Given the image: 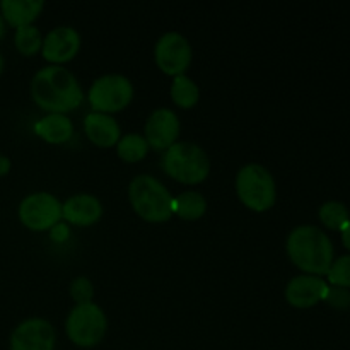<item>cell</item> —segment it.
<instances>
[{
    "mask_svg": "<svg viewBox=\"0 0 350 350\" xmlns=\"http://www.w3.org/2000/svg\"><path fill=\"white\" fill-rule=\"evenodd\" d=\"M31 96L48 113H65L77 108L84 99L79 79L64 65H46L33 75Z\"/></svg>",
    "mask_w": 350,
    "mask_h": 350,
    "instance_id": "obj_1",
    "label": "cell"
},
{
    "mask_svg": "<svg viewBox=\"0 0 350 350\" xmlns=\"http://www.w3.org/2000/svg\"><path fill=\"white\" fill-rule=\"evenodd\" d=\"M289 258L303 272L323 275L334 263V245L327 232L313 224L294 228L286 239Z\"/></svg>",
    "mask_w": 350,
    "mask_h": 350,
    "instance_id": "obj_2",
    "label": "cell"
},
{
    "mask_svg": "<svg viewBox=\"0 0 350 350\" xmlns=\"http://www.w3.org/2000/svg\"><path fill=\"white\" fill-rule=\"evenodd\" d=\"M129 198L133 211L149 222H164L173 215L174 197L152 174H137L129 185Z\"/></svg>",
    "mask_w": 350,
    "mask_h": 350,
    "instance_id": "obj_3",
    "label": "cell"
},
{
    "mask_svg": "<svg viewBox=\"0 0 350 350\" xmlns=\"http://www.w3.org/2000/svg\"><path fill=\"white\" fill-rule=\"evenodd\" d=\"M161 166L174 180L195 185L202 183L211 173V157L198 144L178 140L163 152Z\"/></svg>",
    "mask_w": 350,
    "mask_h": 350,
    "instance_id": "obj_4",
    "label": "cell"
},
{
    "mask_svg": "<svg viewBox=\"0 0 350 350\" xmlns=\"http://www.w3.org/2000/svg\"><path fill=\"white\" fill-rule=\"evenodd\" d=\"M236 191L243 204L255 212L269 211L277 198V185L269 167L248 163L236 174Z\"/></svg>",
    "mask_w": 350,
    "mask_h": 350,
    "instance_id": "obj_5",
    "label": "cell"
},
{
    "mask_svg": "<svg viewBox=\"0 0 350 350\" xmlns=\"http://www.w3.org/2000/svg\"><path fill=\"white\" fill-rule=\"evenodd\" d=\"M65 330L68 338L79 347H94L105 338L108 318L99 304H75L67 314Z\"/></svg>",
    "mask_w": 350,
    "mask_h": 350,
    "instance_id": "obj_6",
    "label": "cell"
},
{
    "mask_svg": "<svg viewBox=\"0 0 350 350\" xmlns=\"http://www.w3.org/2000/svg\"><path fill=\"white\" fill-rule=\"evenodd\" d=\"M88 98L96 111L109 115L130 105L133 98V84L126 75L109 72L92 82Z\"/></svg>",
    "mask_w": 350,
    "mask_h": 350,
    "instance_id": "obj_7",
    "label": "cell"
},
{
    "mask_svg": "<svg viewBox=\"0 0 350 350\" xmlns=\"http://www.w3.org/2000/svg\"><path fill=\"white\" fill-rule=\"evenodd\" d=\"M19 219L33 231H44L58 224L62 219V202L50 191H33L19 204Z\"/></svg>",
    "mask_w": 350,
    "mask_h": 350,
    "instance_id": "obj_8",
    "label": "cell"
},
{
    "mask_svg": "<svg viewBox=\"0 0 350 350\" xmlns=\"http://www.w3.org/2000/svg\"><path fill=\"white\" fill-rule=\"evenodd\" d=\"M191 57H193V51H191L190 41L178 31H166L161 34L154 46V58H156L157 67L164 74L173 75V77L185 74V70L190 67Z\"/></svg>",
    "mask_w": 350,
    "mask_h": 350,
    "instance_id": "obj_9",
    "label": "cell"
},
{
    "mask_svg": "<svg viewBox=\"0 0 350 350\" xmlns=\"http://www.w3.org/2000/svg\"><path fill=\"white\" fill-rule=\"evenodd\" d=\"M57 334L46 318L31 317L21 321L10 334V350H55Z\"/></svg>",
    "mask_w": 350,
    "mask_h": 350,
    "instance_id": "obj_10",
    "label": "cell"
},
{
    "mask_svg": "<svg viewBox=\"0 0 350 350\" xmlns=\"http://www.w3.org/2000/svg\"><path fill=\"white\" fill-rule=\"evenodd\" d=\"M181 132L180 116L170 108H157L147 116L146 140L156 150H166L178 142Z\"/></svg>",
    "mask_w": 350,
    "mask_h": 350,
    "instance_id": "obj_11",
    "label": "cell"
},
{
    "mask_svg": "<svg viewBox=\"0 0 350 350\" xmlns=\"http://www.w3.org/2000/svg\"><path fill=\"white\" fill-rule=\"evenodd\" d=\"M82 38L75 27L57 26L43 38L41 53L51 62V65H60L72 60L81 50Z\"/></svg>",
    "mask_w": 350,
    "mask_h": 350,
    "instance_id": "obj_12",
    "label": "cell"
},
{
    "mask_svg": "<svg viewBox=\"0 0 350 350\" xmlns=\"http://www.w3.org/2000/svg\"><path fill=\"white\" fill-rule=\"evenodd\" d=\"M328 282L320 275H311V273H301L293 277L287 282L284 289L286 301L294 308H311L325 299Z\"/></svg>",
    "mask_w": 350,
    "mask_h": 350,
    "instance_id": "obj_13",
    "label": "cell"
},
{
    "mask_svg": "<svg viewBox=\"0 0 350 350\" xmlns=\"http://www.w3.org/2000/svg\"><path fill=\"white\" fill-rule=\"evenodd\" d=\"M103 215V204L92 193H75L62 204V217L75 226H91Z\"/></svg>",
    "mask_w": 350,
    "mask_h": 350,
    "instance_id": "obj_14",
    "label": "cell"
},
{
    "mask_svg": "<svg viewBox=\"0 0 350 350\" xmlns=\"http://www.w3.org/2000/svg\"><path fill=\"white\" fill-rule=\"evenodd\" d=\"M84 130L89 140L99 147H111L122 137V129L118 122L108 113L91 111L84 118Z\"/></svg>",
    "mask_w": 350,
    "mask_h": 350,
    "instance_id": "obj_15",
    "label": "cell"
},
{
    "mask_svg": "<svg viewBox=\"0 0 350 350\" xmlns=\"http://www.w3.org/2000/svg\"><path fill=\"white\" fill-rule=\"evenodd\" d=\"M43 0H2L0 2V14L5 24L12 27L29 26L38 19L43 10Z\"/></svg>",
    "mask_w": 350,
    "mask_h": 350,
    "instance_id": "obj_16",
    "label": "cell"
},
{
    "mask_svg": "<svg viewBox=\"0 0 350 350\" xmlns=\"http://www.w3.org/2000/svg\"><path fill=\"white\" fill-rule=\"evenodd\" d=\"M34 132L50 144L67 142L74 135V122L65 113H48L34 123Z\"/></svg>",
    "mask_w": 350,
    "mask_h": 350,
    "instance_id": "obj_17",
    "label": "cell"
},
{
    "mask_svg": "<svg viewBox=\"0 0 350 350\" xmlns=\"http://www.w3.org/2000/svg\"><path fill=\"white\" fill-rule=\"evenodd\" d=\"M207 211V198L200 191H183L173 202V214L187 221H197Z\"/></svg>",
    "mask_w": 350,
    "mask_h": 350,
    "instance_id": "obj_18",
    "label": "cell"
},
{
    "mask_svg": "<svg viewBox=\"0 0 350 350\" xmlns=\"http://www.w3.org/2000/svg\"><path fill=\"white\" fill-rule=\"evenodd\" d=\"M198 98H200V89H198L197 82L187 74H181L173 77V84H171V99L174 105L180 108H191L197 105Z\"/></svg>",
    "mask_w": 350,
    "mask_h": 350,
    "instance_id": "obj_19",
    "label": "cell"
},
{
    "mask_svg": "<svg viewBox=\"0 0 350 350\" xmlns=\"http://www.w3.org/2000/svg\"><path fill=\"white\" fill-rule=\"evenodd\" d=\"M116 152L126 163H137L147 156L149 144H147L146 137L140 133H126V135L120 137V140L116 142Z\"/></svg>",
    "mask_w": 350,
    "mask_h": 350,
    "instance_id": "obj_20",
    "label": "cell"
},
{
    "mask_svg": "<svg viewBox=\"0 0 350 350\" xmlns=\"http://www.w3.org/2000/svg\"><path fill=\"white\" fill-rule=\"evenodd\" d=\"M320 221L327 226L328 229L334 231H344L350 222V212L342 202L338 200H328L318 211Z\"/></svg>",
    "mask_w": 350,
    "mask_h": 350,
    "instance_id": "obj_21",
    "label": "cell"
},
{
    "mask_svg": "<svg viewBox=\"0 0 350 350\" xmlns=\"http://www.w3.org/2000/svg\"><path fill=\"white\" fill-rule=\"evenodd\" d=\"M14 44L24 57H33L43 46V34L34 24L17 27L14 34Z\"/></svg>",
    "mask_w": 350,
    "mask_h": 350,
    "instance_id": "obj_22",
    "label": "cell"
},
{
    "mask_svg": "<svg viewBox=\"0 0 350 350\" xmlns=\"http://www.w3.org/2000/svg\"><path fill=\"white\" fill-rule=\"evenodd\" d=\"M328 282L332 286H340L349 289L350 287V255H344L334 260L332 267L327 272Z\"/></svg>",
    "mask_w": 350,
    "mask_h": 350,
    "instance_id": "obj_23",
    "label": "cell"
},
{
    "mask_svg": "<svg viewBox=\"0 0 350 350\" xmlns=\"http://www.w3.org/2000/svg\"><path fill=\"white\" fill-rule=\"evenodd\" d=\"M70 296L74 297L75 304L92 303V297H94V286H92L91 279L84 275L75 277L70 282Z\"/></svg>",
    "mask_w": 350,
    "mask_h": 350,
    "instance_id": "obj_24",
    "label": "cell"
},
{
    "mask_svg": "<svg viewBox=\"0 0 350 350\" xmlns=\"http://www.w3.org/2000/svg\"><path fill=\"white\" fill-rule=\"evenodd\" d=\"M323 301L335 310H347L350 308V291L340 286H328Z\"/></svg>",
    "mask_w": 350,
    "mask_h": 350,
    "instance_id": "obj_25",
    "label": "cell"
},
{
    "mask_svg": "<svg viewBox=\"0 0 350 350\" xmlns=\"http://www.w3.org/2000/svg\"><path fill=\"white\" fill-rule=\"evenodd\" d=\"M10 167H12V163H10L9 157L5 154H0V178L5 176L10 171Z\"/></svg>",
    "mask_w": 350,
    "mask_h": 350,
    "instance_id": "obj_26",
    "label": "cell"
},
{
    "mask_svg": "<svg viewBox=\"0 0 350 350\" xmlns=\"http://www.w3.org/2000/svg\"><path fill=\"white\" fill-rule=\"evenodd\" d=\"M342 243H344L345 248H347L349 252H350V222H349L347 228H345L344 231H342Z\"/></svg>",
    "mask_w": 350,
    "mask_h": 350,
    "instance_id": "obj_27",
    "label": "cell"
},
{
    "mask_svg": "<svg viewBox=\"0 0 350 350\" xmlns=\"http://www.w3.org/2000/svg\"><path fill=\"white\" fill-rule=\"evenodd\" d=\"M3 34H5V21H3L2 14H0V40L3 38Z\"/></svg>",
    "mask_w": 350,
    "mask_h": 350,
    "instance_id": "obj_28",
    "label": "cell"
},
{
    "mask_svg": "<svg viewBox=\"0 0 350 350\" xmlns=\"http://www.w3.org/2000/svg\"><path fill=\"white\" fill-rule=\"evenodd\" d=\"M3 65H5V60H3V55L0 53V74L3 72Z\"/></svg>",
    "mask_w": 350,
    "mask_h": 350,
    "instance_id": "obj_29",
    "label": "cell"
}]
</instances>
